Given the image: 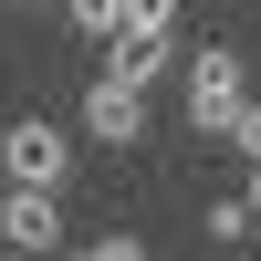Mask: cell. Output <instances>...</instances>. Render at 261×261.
<instances>
[{
    "label": "cell",
    "instance_id": "obj_7",
    "mask_svg": "<svg viewBox=\"0 0 261 261\" xmlns=\"http://www.w3.org/2000/svg\"><path fill=\"white\" fill-rule=\"evenodd\" d=\"M199 230H209V241H251L261 220H251V199H209V220H199Z\"/></svg>",
    "mask_w": 261,
    "mask_h": 261
},
{
    "label": "cell",
    "instance_id": "obj_11",
    "mask_svg": "<svg viewBox=\"0 0 261 261\" xmlns=\"http://www.w3.org/2000/svg\"><path fill=\"white\" fill-rule=\"evenodd\" d=\"M21 11H42V0H21Z\"/></svg>",
    "mask_w": 261,
    "mask_h": 261
},
{
    "label": "cell",
    "instance_id": "obj_8",
    "mask_svg": "<svg viewBox=\"0 0 261 261\" xmlns=\"http://www.w3.org/2000/svg\"><path fill=\"white\" fill-rule=\"evenodd\" d=\"M63 261H146L136 230H105V241H84V251H63Z\"/></svg>",
    "mask_w": 261,
    "mask_h": 261
},
{
    "label": "cell",
    "instance_id": "obj_4",
    "mask_svg": "<svg viewBox=\"0 0 261 261\" xmlns=\"http://www.w3.org/2000/svg\"><path fill=\"white\" fill-rule=\"evenodd\" d=\"M84 136H94V146H136L146 136V84L105 63V73L84 84Z\"/></svg>",
    "mask_w": 261,
    "mask_h": 261
},
{
    "label": "cell",
    "instance_id": "obj_9",
    "mask_svg": "<svg viewBox=\"0 0 261 261\" xmlns=\"http://www.w3.org/2000/svg\"><path fill=\"white\" fill-rule=\"evenodd\" d=\"M230 146H241V157L261 167V105H241V125H230Z\"/></svg>",
    "mask_w": 261,
    "mask_h": 261
},
{
    "label": "cell",
    "instance_id": "obj_5",
    "mask_svg": "<svg viewBox=\"0 0 261 261\" xmlns=\"http://www.w3.org/2000/svg\"><path fill=\"white\" fill-rule=\"evenodd\" d=\"M115 42H157V53H178V0H125V32Z\"/></svg>",
    "mask_w": 261,
    "mask_h": 261
},
{
    "label": "cell",
    "instance_id": "obj_2",
    "mask_svg": "<svg viewBox=\"0 0 261 261\" xmlns=\"http://www.w3.org/2000/svg\"><path fill=\"white\" fill-rule=\"evenodd\" d=\"M0 167H11V188H63V178H73V125L11 115V125H0Z\"/></svg>",
    "mask_w": 261,
    "mask_h": 261
},
{
    "label": "cell",
    "instance_id": "obj_10",
    "mask_svg": "<svg viewBox=\"0 0 261 261\" xmlns=\"http://www.w3.org/2000/svg\"><path fill=\"white\" fill-rule=\"evenodd\" d=\"M241 199H251V220H261V167H251V188H241Z\"/></svg>",
    "mask_w": 261,
    "mask_h": 261
},
{
    "label": "cell",
    "instance_id": "obj_1",
    "mask_svg": "<svg viewBox=\"0 0 261 261\" xmlns=\"http://www.w3.org/2000/svg\"><path fill=\"white\" fill-rule=\"evenodd\" d=\"M241 73L251 63L230 53V42H199V53H188V125H199V136H230V125H241Z\"/></svg>",
    "mask_w": 261,
    "mask_h": 261
},
{
    "label": "cell",
    "instance_id": "obj_6",
    "mask_svg": "<svg viewBox=\"0 0 261 261\" xmlns=\"http://www.w3.org/2000/svg\"><path fill=\"white\" fill-rule=\"evenodd\" d=\"M63 21H73L84 42H115L125 32V0H63Z\"/></svg>",
    "mask_w": 261,
    "mask_h": 261
},
{
    "label": "cell",
    "instance_id": "obj_3",
    "mask_svg": "<svg viewBox=\"0 0 261 261\" xmlns=\"http://www.w3.org/2000/svg\"><path fill=\"white\" fill-rule=\"evenodd\" d=\"M63 241H73L63 230V188H11L0 199V251L11 261H63Z\"/></svg>",
    "mask_w": 261,
    "mask_h": 261
},
{
    "label": "cell",
    "instance_id": "obj_12",
    "mask_svg": "<svg viewBox=\"0 0 261 261\" xmlns=\"http://www.w3.org/2000/svg\"><path fill=\"white\" fill-rule=\"evenodd\" d=\"M0 261H11V251H0Z\"/></svg>",
    "mask_w": 261,
    "mask_h": 261
}]
</instances>
